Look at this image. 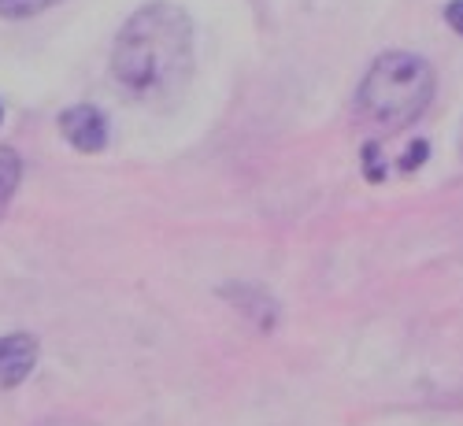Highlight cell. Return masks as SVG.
<instances>
[{
    "label": "cell",
    "mask_w": 463,
    "mask_h": 426,
    "mask_svg": "<svg viewBox=\"0 0 463 426\" xmlns=\"http://www.w3.org/2000/svg\"><path fill=\"white\" fill-rule=\"evenodd\" d=\"M434 100V67L415 52H382L360 82V111L385 130L415 123Z\"/></svg>",
    "instance_id": "2"
},
{
    "label": "cell",
    "mask_w": 463,
    "mask_h": 426,
    "mask_svg": "<svg viewBox=\"0 0 463 426\" xmlns=\"http://www.w3.org/2000/svg\"><path fill=\"white\" fill-rule=\"evenodd\" d=\"M60 134L79 152H100L108 145V119H104V111L79 104L60 115Z\"/></svg>",
    "instance_id": "3"
},
{
    "label": "cell",
    "mask_w": 463,
    "mask_h": 426,
    "mask_svg": "<svg viewBox=\"0 0 463 426\" xmlns=\"http://www.w3.org/2000/svg\"><path fill=\"white\" fill-rule=\"evenodd\" d=\"M19 175H23V167H19V156H15L12 148H5V145H0V212L8 208L12 193H15V185H19Z\"/></svg>",
    "instance_id": "5"
},
{
    "label": "cell",
    "mask_w": 463,
    "mask_h": 426,
    "mask_svg": "<svg viewBox=\"0 0 463 426\" xmlns=\"http://www.w3.org/2000/svg\"><path fill=\"white\" fill-rule=\"evenodd\" d=\"M427 156H430V145H427V141H415V145H411V152L401 160V167H404V171H411V167H419V164H427Z\"/></svg>",
    "instance_id": "7"
},
{
    "label": "cell",
    "mask_w": 463,
    "mask_h": 426,
    "mask_svg": "<svg viewBox=\"0 0 463 426\" xmlns=\"http://www.w3.org/2000/svg\"><path fill=\"white\" fill-rule=\"evenodd\" d=\"M445 23H449L456 33H463V0H452V5L445 8Z\"/></svg>",
    "instance_id": "8"
},
{
    "label": "cell",
    "mask_w": 463,
    "mask_h": 426,
    "mask_svg": "<svg viewBox=\"0 0 463 426\" xmlns=\"http://www.w3.org/2000/svg\"><path fill=\"white\" fill-rule=\"evenodd\" d=\"M193 74V23L171 0L137 8L111 49V79L130 100L164 104Z\"/></svg>",
    "instance_id": "1"
},
{
    "label": "cell",
    "mask_w": 463,
    "mask_h": 426,
    "mask_svg": "<svg viewBox=\"0 0 463 426\" xmlns=\"http://www.w3.org/2000/svg\"><path fill=\"white\" fill-rule=\"evenodd\" d=\"M60 5V0H0V15H8V19H30L37 12H45Z\"/></svg>",
    "instance_id": "6"
},
{
    "label": "cell",
    "mask_w": 463,
    "mask_h": 426,
    "mask_svg": "<svg viewBox=\"0 0 463 426\" xmlns=\"http://www.w3.org/2000/svg\"><path fill=\"white\" fill-rule=\"evenodd\" d=\"M33 426H93L86 419H67V415H56V419H42V422H33Z\"/></svg>",
    "instance_id": "9"
},
{
    "label": "cell",
    "mask_w": 463,
    "mask_h": 426,
    "mask_svg": "<svg viewBox=\"0 0 463 426\" xmlns=\"http://www.w3.org/2000/svg\"><path fill=\"white\" fill-rule=\"evenodd\" d=\"M37 367V337L8 334L0 337V390H15Z\"/></svg>",
    "instance_id": "4"
}]
</instances>
